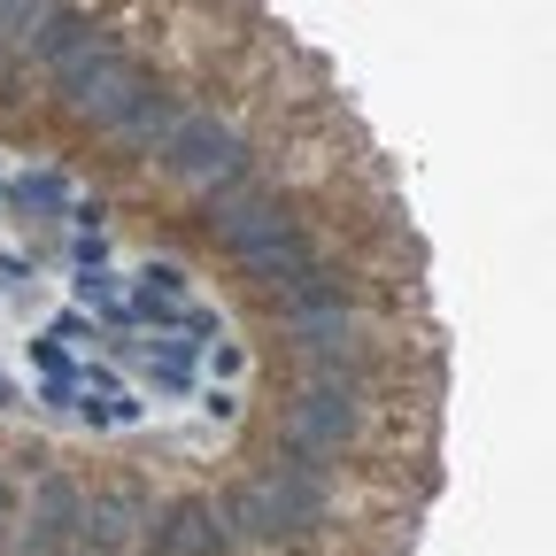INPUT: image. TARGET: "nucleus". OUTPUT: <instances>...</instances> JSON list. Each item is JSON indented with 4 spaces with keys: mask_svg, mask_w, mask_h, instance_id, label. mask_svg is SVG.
I'll use <instances>...</instances> for the list:
<instances>
[{
    "mask_svg": "<svg viewBox=\"0 0 556 556\" xmlns=\"http://www.w3.org/2000/svg\"><path fill=\"white\" fill-rule=\"evenodd\" d=\"M155 163H163V178L170 186H232V178H248L255 170V148L217 116V109H186L163 139H155Z\"/></svg>",
    "mask_w": 556,
    "mask_h": 556,
    "instance_id": "nucleus-1",
    "label": "nucleus"
},
{
    "mask_svg": "<svg viewBox=\"0 0 556 556\" xmlns=\"http://www.w3.org/2000/svg\"><path fill=\"white\" fill-rule=\"evenodd\" d=\"M78 510H86V486L70 471H39L31 518H24V533H16L9 556H70V541H78Z\"/></svg>",
    "mask_w": 556,
    "mask_h": 556,
    "instance_id": "nucleus-6",
    "label": "nucleus"
},
{
    "mask_svg": "<svg viewBox=\"0 0 556 556\" xmlns=\"http://www.w3.org/2000/svg\"><path fill=\"white\" fill-rule=\"evenodd\" d=\"M139 556H240V541H232L225 510L208 503V495H178V503L155 510L148 548H139Z\"/></svg>",
    "mask_w": 556,
    "mask_h": 556,
    "instance_id": "nucleus-5",
    "label": "nucleus"
},
{
    "mask_svg": "<svg viewBox=\"0 0 556 556\" xmlns=\"http://www.w3.org/2000/svg\"><path fill=\"white\" fill-rule=\"evenodd\" d=\"M54 9V0H0V47H16L24 54V39H31V24Z\"/></svg>",
    "mask_w": 556,
    "mask_h": 556,
    "instance_id": "nucleus-10",
    "label": "nucleus"
},
{
    "mask_svg": "<svg viewBox=\"0 0 556 556\" xmlns=\"http://www.w3.org/2000/svg\"><path fill=\"white\" fill-rule=\"evenodd\" d=\"M232 263H240V270L255 278V287L270 294V287H278V278H294L302 263H317V232L287 217V225H278V232H263V240H255L248 255H232Z\"/></svg>",
    "mask_w": 556,
    "mask_h": 556,
    "instance_id": "nucleus-8",
    "label": "nucleus"
},
{
    "mask_svg": "<svg viewBox=\"0 0 556 556\" xmlns=\"http://www.w3.org/2000/svg\"><path fill=\"white\" fill-rule=\"evenodd\" d=\"M93 31H101V24H93V9H86V0H54V9L31 24V39H24V62L54 70V62H70V54H78Z\"/></svg>",
    "mask_w": 556,
    "mask_h": 556,
    "instance_id": "nucleus-9",
    "label": "nucleus"
},
{
    "mask_svg": "<svg viewBox=\"0 0 556 556\" xmlns=\"http://www.w3.org/2000/svg\"><path fill=\"white\" fill-rule=\"evenodd\" d=\"M155 495L139 479H109V486H93L86 495V510H78V541H70V556H139V533L155 526Z\"/></svg>",
    "mask_w": 556,
    "mask_h": 556,
    "instance_id": "nucleus-3",
    "label": "nucleus"
},
{
    "mask_svg": "<svg viewBox=\"0 0 556 556\" xmlns=\"http://www.w3.org/2000/svg\"><path fill=\"white\" fill-rule=\"evenodd\" d=\"M24 201L47 208V217H62V208H70V186H62V178H24Z\"/></svg>",
    "mask_w": 556,
    "mask_h": 556,
    "instance_id": "nucleus-11",
    "label": "nucleus"
},
{
    "mask_svg": "<svg viewBox=\"0 0 556 556\" xmlns=\"http://www.w3.org/2000/svg\"><path fill=\"white\" fill-rule=\"evenodd\" d=\"M364 394H340V387H325V379H309L302 394H287V417H278V433H294L302 448H317V456H332L340 464V448H356L364 441Z\"/></svg>",
    "mask_w": 556,
    "mask_h": 556,
    "instance_id": "nucleus-4",
    "label": "nucleus"
},
{
    "mask_svg": "<svg viewBox=\"0 0 556 556\" xmlns=\"http://www.w3.org/2000/svg\"><path fill=\"white\" fill-rule=\"evenodd\" d=\"M124 70H131V39H124V31H93L78 54H70V62H54L47 78H54L62 109H78V116H86V109H93V101L124 78Z\"/></svg>",
    "mask_w": 556,
    "mask_h": 556,
    "instance_id": "nucleus-7",
    "label": "nucleus"
},
{
    "mask_svg": "<svg viewBox=\"0 0 556 556\" xmlns=\"http://www.w3.org/2000/svg\"><path fill=\"white\" fill-rule=\"evenodd\" d=\"M178 116H186V109H178V93L155 78V62H131L124 78L86 109V124H93L101 139H148V148H155V139H163Z\"/></svg>",
    "mask_w": 556,
    "mask_h": 556,
    "instance_id": "nucleus-2",
    "label": "nucleus"
},
{
    "mask_svg": "<svg viewBox=\"0 0 556 556\" xmlns=\"http://www.w3.org/2000/svg\"><path fill=\"white\" fill-rule=\"evenodd\" d=\"M0 402H9V387H0Z\"/></svg>",
    "mask_w": 556,
    "mask_h": 556,
    "instance_id": "nucleus-12",
    "label": "nucleus"
}]
</instances>
